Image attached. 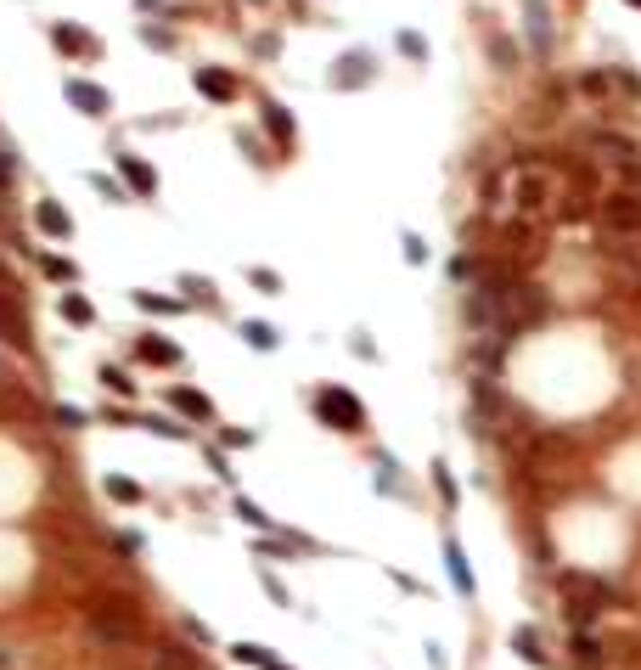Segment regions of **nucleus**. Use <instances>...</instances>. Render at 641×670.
Returning <instances> with one entry per match:
<instances>
[{
	"label": "nucleus",
	"instance_id": "c03bdc74",
	"mask_svg": "<svg viewBox=\"0 0 641 670\" xmlns=\"http://www.w3.org/2000/svg\"><path fill=\"white\" fill-rule=\"evenodd\" d=\"M625 6H636V12H641V0H625Z\"/></svg>",
	"mask_w": 641,
	"mask_h": 670
},
{
	"label": "nucleus",
	"instance_id": "a19ab883",
	"mask_svg": "<svg viewBox=\"0 0 641 670\" xmlns=\"http://www.w3.org/2000/svg\"><path fill=\"white\" fill-rule=\"evenodd\" d=\"M489 51H496V62H501V68H512V62H518V51H512L506 40H496V46H489Z\"/></svg>",
	"mask_w": 641,
	"mask_h": 670
},
{
	"label": "nucleus",
	"instance_id": "e433bc0d",
	"mask_svg": "<svg viewBox=\"0 0 641 670\" xmlns=\"http://www.w3.org/2000/svg\"><path fill=\"white\" fill-rule=\"evenodd\" d=\"M248 282H253V287H265V293L282 287V277H276V270H265V265H259V270H248Z\"/></svg>",
	"mask_w": 641,
	"mask_h": 670
},
{
	"label": "nucleus",
	"instance_id": "6e6552de",
	"mask_svg": "<svg viewBox=\"0 0 641 670\" xmlns=\"http://www.w3.org/2000/svg\"><path fill=\"white\" fill-rule=\"evenodd\" d=\"M608 270L625 287H641V237H619L608 242Z\"/></svg>",
	"mask_w": 641,
	"mask_h": 670
},
{
	"label": "nucleus",
	"instance_id": "dca6fc26",
	"mask_svg": "<svg viewBox=\"0 0 641 670\" xmlns=\"http://www.w3.org/2000/svg\"><path fill=\"white\" fill-rule=\"evenodd\" d=\"M169 401H175V411L191 417V423H214V401H208V394H198V389H175Z\"/></svg>",
	"mask_w": 641,
	"mask_h": 670
},
{
	"label": "nucleus",
	"instance_id": "bb28decb",
	"mask_svg": "<svg viewBox=\"0 0 641 670\" xmlns=\"http://www.w3.org/2000/svg\"><path fill=\"white\" fill-rule=\"evenodd\" d=\"M40 270H46L51 282H79V270H74L68 260H62V254H40Z\"/></svg>",
	"mask_w": 641,
	"mask_h": 670
},
{
	"label": "nucleus",
	"instance_id": "39448f33",
	"mask_svg": "<svg viewBox=\"0 0 641 670\" xmlns=\"http://www.w3.org/2000/svg\"><path fill=\"white\" fill-rule=\"evenodd\" d=\"M546 310H551L546 287H534V282H523V277H512V287H506V339H512L518 327H540V322H546Z\"/></svg>",
	"mask_w": 641,
	"mask_h": 670
},
{
	"label": "nucleus",
	"instance_id": "ddd939ff",
	"mask_svg": "<svg viewBox=\"0 0 641 670\" xmlns=\"http://www.w3.org/2000/svg\"><path fill=\"white\" fill-rule=\"evenodd\" d=\"M34 220H40V232H46L51 242H68V237H74V220H68V208H62V203H51V198L34 208Z\"/></svg>",
	"mask_w": 641,
	"mask_h": 670
},
{
	"label": "nucleus",
	"instance_id": "9b49d317",
	"mask_svg": "<svg viewBox=\"0 0 641 670\" xmlns=\"http://www.w3.org/2000/svg\"><path fill=\"white\" fill-rule=\"evenodd\" d=\"M62 91H68V101H74L79 113H91V119H101V113H107V91L96 85V79H68Z\"/></svg>",
	"mask_w": 641,
	"mask_h": 670
},
{
	"label": "nucleus",
	"instance_id": "473e14b6",
	"mask_svg": "<svg viewBox=\"0 0 641 670\" xmlns=\"http://www.w3.org/2000/svg\"><path fill=\"white\" fill-rule=\"evenodd\" d=\"M91 186H96V192H101L107 203H124V186H119L113 175H91Z\"/></svg>",
	"mask_w": 641,
	"mask_h": 670
},
{
	"label": "nucleus",
	"instance_id": "6ab92c4d",
	"mask_svg": "<svg viewBox=\"0 0 641 670\" xmlns=\"http://www.w3.org/2000/svg\"><path fill=\"white\" fill-rule=\"evenodd\" d=\"M444 569H451V586H456L461 597L473 592V575H467V558H461V547H456V541H444Z\"/></svg>",
	"mask_w": 641,
	"mask_h": 670
},
{
	"label": "nucleus",
	"instance_id": "f704fd0d",
	"mask_svg": "<svg viewBox=\"0 0 641 670\" xmlns=\"http://www.w3.org/2000/svg\"><path fill=\"white\" fill-rule=\"evenodd\" d=\"M400 51L411 57V62H427V46H422V34H400Z\"/></svg>",
	"mask_w": 641,
	"mask_h": 670
},
{
	"label": "nucleus",
	"instance_id": "c9c22d12",
	"mask_svg": "<svg viewBox=\"0 0 641 670\" xmlns=\"http://www.w3.org/2000/svg\"><path fill=\"white\" fill-rule=\"evenodd\" d=\"M180 287L191 293V299H208V304H214V282H203V277H180Z\"/></svg>",
	"mask_w": 641,
	"mask_h": 670
},
{
	"label": "nucleus",
	"instance_id": "1a4fd4ad",
	"mask_svg": "<svg viewBox=\"0 0 641 670\" xmlns=\"http://www.w3.org/2000/svg\"><path fill=\"white\" fill-rule=\"evenodd\" d=\"M259 119H265V130H270V141H276V153H293L298 130H293V119H287L282 101H259Z\"/></svg>",
	"mask_w": 641,
	"mask_h": 670
},
{
	"label": "nucleus",
	"instance_id": "4be33fe9",
	"mask_svg": "<svg viewBox=\"0 0 641 670\" xmlns=\"http://www.w3.org/2000/svg\"><path fill=\"white\" fill-rule=\"evenodd\" d=\"M512 648H518V654L529 659V665H551V654H546V648H540V631H518V637H512Z\"/></svg>",
	"mask_w": 641,
	"mask_h": 670
},
{
	"label": "nucleus",
	"instance_id": "cd10ccee",
	"mask_svg": "<svg viewBox=\"0 0 641 670\" xmlns=\"http://www.w3.org/2000/svg\"><path fill=\"white\" fill-rule=\"evenodd\" d=\"M237 518H242V525H248V530H270V513L259 507V501H248V496L237 501Z\"/></svg>",
	"mask_w": 641,
	"mask_h": 670
},
{
	"label": "nucleus",
	"instance_id": "f8f14e48",
	"mask_svg": "<svg viewBox=\"0 0 641 670\" xmlns=\"http://www.w3.org/2000/svg\"><path fill=\"white\" fill-rule=\"evenodd\" d=\"M191 85H198L208 101H237V79H231L225 68H198V74H191Z\"/></svg>",
	"mask_w": 641,
	"mask_h": 670
},
{
	"label": "nucleus",
	"instance_id": "f03ea898",
	"mask_svg": "<svg viewBox=\"0 0 641 670\" xmlns=\"http://www.w3.org/2000/svg\"><path fill=\"white\" fill-rule=\"evenodd\" d=\"M506 203L518 208L523 220H534V215H546V208H558V175L546 170V163H523L518 175H512V186H506Z\"/></svg>",
	"mask_w": 641,
	"mask_h": 670
},
{
	"label": "nucleus",
	"instance_id": "aec40b11",
	"mask_svg": "<svg viewBox=\"0 0 641 670\" xmlns=\"http://www.w3.org/2000/svg\"><path fill=\"white\" fill-rule=\"evenodd\" d=\"M101 389L119 394V401H136V378H130L124 366H101Z\"/></svg>",
	"mask_w": 641,
	"mask_h": 670
},
{
	"label": "nucleus",
	"instance_id": "393cba45",
	"mask_svg": "<svg viewBox=\"0 0 641 670\" xmlns=\"http://www.w3.org/2000/svg\"><path fill=\"white\" fill-rule=\"evenodd\" d=\"M136 304L153 310V316H175V310H180V299H169V293H146V287L136 293Z\"/></svg>",
	"mask_w": 641,
	"mask_h": 670
},
{
	"label": "nucleus",
	"instance_id": "7c9ffc66",
	"mask_svg": "<svg viewBox=\"0 0 641 670\" xmlns=\"http://www.w3.org/2000/svg\"><path fill=\"white\" fill-rule=\"evenodd\" d=\"M141 428H146V434H163V439H186V428L169 423V417H141Z\"/></svg>",
	"mask_w": 641,
	"mask_h": 670
},
{
	"label": "nucleus",
	"instance_id": "5701e85b",
	"mask_svg": "<svg viewBox=\"0 0 641 670\" xmlns=\"http://www.w3.org/2000/svg\"><path fill=\"white\" fill-rule=\"evenodd\" d=\"M242 339H248L253 349H265V355H270L276 344H282V339H276V327H270V322H242Z\"/></svg>",
	"mask_w": 641,
	"mask_h": 670
},
{
	"label": "nucleus",
	"instance_id": "0eeeda50",
	"mask_svg": "<svg viewBox=\"0 0 641 670\" xmlns=\"http://www.w3.org/2000/svg\"><path fill=\"white\" fill-rule=\"evenodd\" d=\"M0 344L6 349H34V327H29L23 304H17L12 293H0Z\"/></svg>",
	"mask_w": 641,
	"mask_h": 670
},
{
	"label": "nucleus",
	"instance_id": "2f4dec72",
	"mask_svg": "<svg viewBox=\"0 0 641 670\" xmlns=\"http://www.w3.org/2000/svg\"><path fill=\"white\" fill-rule=\"evenodd\" d=\"M434 485L444 496V507H456V485H451V468H444V463H434Z\"/></svg>",
	"mask_w": 641,
	"mask_h": 670
},
{
	"label": "nucleus",
	"instance_id": "79ce46f5",
	"mask_svg": "<svg viewBox=\"0 0 641 670\" xmlns=\"http://www.w3.org/2000/svg\"><path fill=\"white\" fill-rule=\"evenodd\" d=\"M225 445H237V451H242V445H253V434H248V428H225Z\"/></svg>",
	"mask_w": 641,
	"mask_h": 670
},
{
	"label": "nucleus",
	"instance_id": "f257e3e1",
	"mask_svg": "<svg viewBox=\"0 0 641 670\" xmlns=\"http://www.w3.org/2000/svg\"><path fill=\"white\" fill-rule=\"evenodd\" d=\"M84 631H91L101 648H113V654H130V648H141L146 637V614L136 597L124 592H91L84 597Z\"/></svg>",
	"mask_w": 641,
	"mask_h": 670
},
{
	"label": "nucleus",
	"instance_id": "4c0bfd02",
	"mask_svg": "<svg viewBox=\"0 0 641 670\" xmlns=\"http://www.w3.org/2000/svg\"><path fill=\"white\" fill-rule=\"evenodd\" d=\"M101 417H107V423H119V428H136L141 423V411H119V406H107Z\"/></svg>",
	"mask_w": 641,
	"mask_h": 670
},
{
	"label": "nucleus",
	"instance_id": "2eb2a0df",
	"mask_svg": "<svg viewBox=\"0 0 641 670\" xmlns=\"http://www.w3.org/2000/svg\"><path fill=\"white\" fill-rule=\"evenodd\" d=\"M574 665H580V670H602V637H596L591 625L574 631Z\"/></svg>",
	"mask_w": 641,
	"mask_h": 670
},
{
	"label": "nucleus",
	"instance_id": "a18cd8bd",
	"mask_svg": "<svg viewBox=\"0 0 641 670\" xmlns=\"http://www.w3.org/2000/svg\"><path fill=\"white\" fill-rule=\"evenodd\" d=\"M248 6H265V0H248Z\"/></svg>",
	"mask_w": 641,
	"mask_h": 670
},
{
	"label": "nucleus",
	"instance_id": "b1692460",
	"mask_svg": "<svg viewBox=\"0 0 641 670\" xmlns=\"http://www.w3.org/2000/svg\"><path fill=\"white\" fill-rule=\"evenodd\" d=\"M158 670H203V665H198V659H191V654H186V648H175V642H163V648H158Z\"/></svg>",
	"mask_w": 641,
	"mask_h": 670
},
{
	"label": "nucleus",
	"instance_id": "ea45409f",
	"mask_svg": "<svg viewBox=\"0 0 641 670\" xmlns=\"http://www.w3.org/2000/svg\"><path fill=\"white\" fill-rule=\"evenodd\" d=\"M405 260H411V265H422V260H427V248H422V237H417V232H405Z\"/></svg>",
	"mask_w": 641,
	"mask_h": 670
},
{
	"label": "nucleus",
	"instance_id": "423d86ee",
	"mask_svg": "<svg viewBox=\"0 0 641 670\" xmlns=\"http://www.w3.org/2000/svg\"><path fill=\"white\" fill-rule=\"evenodd\" d=\"M602 220L613 237H641V186H613L602 192Z\"/></svg>",
	"mask_w": 641,
	"mask_h": 670
},
{
	"label": "nucleus",
	"instance_id": "58836bf2",
	"mask_svg": "<svg viewBox=\"0 0 641 670\" xmlns=\"http://www.w3.org/2000/svg\"><path fill=\"white\" fill-rule=\"evenodd\" d=\"M580 85H585L591 96H608V91H613V79H608V74H585V79H580Z\"/></svg>",
	"mask_w": 641,
	"mask_h": 670
},
{
	"label": "nucleus",
	"instance_id": "4468645a",
	"mask_svg": "<svg viewBox=\"0 0 641 670\" xmlns=\"http://www.w3.org/2000/svg\"><path fill=\"white\" fill-rule=\"evenodd\" d=\"M136 349H141V361H146V366H175V361H180V344L158 339V332H141Z\"/></svg>",
	"mask_w": 641,
	"mask_h": 670
},
{
	"label": "nucleus",
	"instance_id": "c756f323",
	"mask_svg": "<svg viewBox=\"0 0 641 670\" xmlns=\"http://www.w3.org/2000/svg\"><path fill=\"white\" fill-rule=\"evenodd\" d=\"M529 29H534V46H551V29H546V6H540V0H529Z\"/></svg>",
	"mask_w": 641,
	"mask_h": 670
},
{
	"label": "nucleus",
	"instance_id": "412c9836",
	"mask_svg": "<svg viewBox=\"0 0 641 670\" xmlns=\"http://www.w3.org/2000/svg\"><path fill=\"white\" fill-rule=\"evenodd\" d=\"M372 79V68H366V57H349V62H338V74H332V85H366Z\"/></svg>",
	"mask_w": 641,
	"mask_h": 670
},
{
	"label": "nucleus",
	"instance_id": "a211bd4d",
	"mask_svg": "<svg viewBox=\"0 0 641 670\" xmlns=\"http://www.w3.org/2000/svg\"><path fill=\"white\" fill-rule=\"evenodd\" d=\"M51 46H57L62 57H74V51L96 57V40H84V34H79V29H68V23H57V29H51Z\"/></svg>",
	"mask_w": 641,
	"mask_h": 670
},
{
	"label": "nucleus",
	"instance_id": "20e7f679",
	"mask_svg": "<svg viewBox=\"0 0 641 670\" xmlns=\"http://www.w3.org/2000/svg\"><path fill=\"white\" fill-rule=\"evenodd\" d=\"M315 417L332 434H366V406H360L349 389H338V383H320L315 389Z\"/></svg>",
	"mask_w": 641,
	"mask_h": 670
},
{
	"label": "nucleus",
	"instance_id": "7ed1b4c3",
	"mask_svg": "<svg viewBox=\"0 0 641 670\" xmlns=\"http://www.w3.org/2000/svg\"><path fill=\"white\" fill-rule=\"evenodd\" d=\"M558 592H563V603H568V620H574V625H591V620L613 603V586H602L596 575H580V569H563V575H558Z\"/></svg>",
	"mask_w": 641,
	"mask_h": 670
},
{
	"label": "nucleus",
	"instance_id": "9d476101",
	"mask_svg": "<svg viewBox=\"0 0 641 670\" xmlns=\"http://www.w3.org/2000/svg\"><path fill=\"white\" fill-rule=\"evenodd\" d=\"M113 163H119V175L130 181V192H136V198H153V192H158V175L146 170V158H136V153H113Z\"/></svg>",
	"mask_w": 641,
	"mask_h": 670
},
{
	"label": "nucleus",
	"instance_id": "a878e982",
	"mask_svg": "<svg viewBox=\"0 0 641 670\" xmlns=\"http://www.w3.org/2000/svg\"><path fill=\"white\" fill-rule=\"evenodd\" d=\"M107 496L124 501V507H136V501H141V485H136V479H124V473H113V479H107Z\"/></svg>",
	"mask_w": 641,
	"mask_h": 670
},
{
	"label": "nucleus",
	"instance_id": "72a5a7b5",
	"mask_svg": "<svg viewBox=\"0 0 641 670\" xmlns=\"http://www.w3.org/2000/svg\"><path fill=\"white\" fill-rule=\"evenodd\" d=\"M51 417H57V423H62V428H84V423H91V417H84L79 406H57Z\"/></svg>",
	"mask_w": 641,
	"mask_h": 670
},
{
	"label": "nucleus",
	"instance_id": "c85d7f7f",
	"mask_svg": "<svg viewBox=\"0 0 641 670\" xmlns=\"http://www.w3.org/2000/svg\"><path fill=\"white\" fill-rule=\"evenodd\" d=\"M231 659H237V665H270V648H259V642H237V648H231Z\"/></svg>",
	"mask_w": 641,
	"mask_h": 670
},
{
	"label": "nucleus",
	"instance_id": "f3484780",
	"mask_svg": "<svg viewBox=\"0 0 641 670\" xmlns=\"http://www.w3.org/2000/svg\"><path fill=\"white\" fill-rule=\"evenodd\" d=\"M57 310H62V316H68L74 327H91V322H96V304L84 299V293H74V287H68V293H62V299H57Z\"/></svg>",
	"mask_w": 641,
	"mask_h": 670
},
{
	"label": "nucleus",
	"instance_id": "37998d69",
	"mask_svg": "<svg viewBox=\"0 0 641 670\" xmlns=\"http://www.w3.org/2000/svg\"><path fill=\"white\" fill-rule=\"evenodd\" d=\"M265 670H287V665H276V659H270V665H265Z\"/></svg>",
	"mask_w": 641,
	"mask_h": 670
}]
</instances>
